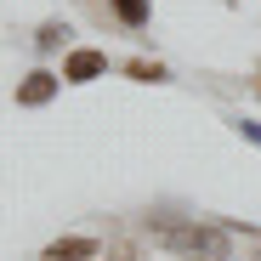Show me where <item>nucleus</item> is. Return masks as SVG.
<instances>
[{
  "label": "nucleus",
  "instance_id": "423d86ee",
  "mask_svg": "<svg viewBox=\"0 0 261 261\" xmlns=\"http://www.w3.org/2000/svg\"><path fill=\"white\" fill-rule=\"evenodd\" d=\"M114 12H119V23L142 29V23H148V0H114Z\"/></svg>",
  "mask_w": 261,
  "mask_h": 261
},
{
  "label": "nucleus",
  "instance_id": "6e6552de",
  "mask_svg": "<svg viewBox=\"0 0 261 261\" xmlns=\"http://www.w3.org/2000/svg\"><path fill=\"white\" fill-rule=\"evenodd\" d=\"M233 130H239V137H250V142H261V119H233Z\"/></svg>",
  "mask_w": 261,
  "mask_h": 261
},
{
  "label": "nucleus",
  "instance_id": "0eeeda50",
  "mask_svg": "<svg viewBox=\"0 0 261 261\" xmlns=\"http://www.w3.org/2000/svg\"><path fill=\"white\" fill-rule=\"evenodd\" d=\"M63 40H68V23H46V29L34 34V46H40V51H57Z\"/></svg>",
  "mask_w": 261,
  "mask_h": 261
},
{
  "label": "nucleus",
  "instance_id": "f03ea898",
  "mask_svg": "<svg viewBox=\"0 0 261 261\" xmlns=\"http://www.w3.org/2000/svg\"><path fill=\"white\" fill-rule=\"evenodd\" d=\"M102 74H108V51H97V46H80V51H68V57H63V80H68V85L102 80Z\"/></svg>",
  "mask_w": 261,
  "mask_h": 261
},
{
  "label": "nucleus",
  "instance_id": "f257e3e1",
  "mask_svg": "<svg viewBox=\"0 0 261 261\" xmlns=\"http://www.w3.org/2000/svg\"><path fill=\"white\" fill-rule=\"evenodd\" d=\"M159 244L204 255V261H222V233H210V227H159Z\"/></svg>",
  "mask_w": 261,
  "mask_h": 261
},
{
  "label": "nucleus",
  "instance_id": "39448f33",
  "mask_svg": "<svg viewBox=\"0 0 261 261\" xmlns=\"http://www.w3.org/2000/svg\"><path fill=\"white\" fill-rule=\"evenodd\" d=\"M125 74H130V80H142V85H159V80H165V63H148V57H130V63H125Z\"/></svg>",
  "mask_w": 261,
  "mask_h": 261
},
{
  "label": "nucleus",
  "instance_id": "20e7f679",
  "mask_svg": "<svg viewBox=\"0 0 261 261\" xmlns=\"http://www.w3.org/2000/svg\"><path fill=\"white\" fill-rule=\"evenodd\" d=\"M97 255V239H57L40 250V261H91Z\"/></svg>",
  "mask_w": 261,
  "mask_h": 261
},
{
  "label": "nucleus",
  "instance_id": "1a4fd4ad",
  "mask_svg": "<svg viewBox=\"0 0 261 261\" xmlns=\"http://www.w3.org/2000/svg\"><path fill=\"white\" fill-rule=\"evenodd\" d=\"M255 85H261V80H255Z\"/></svg>",
  "mask_w": 261,
  "mask_h": 261
},
{
  "label": "nucleus",
  "instance_id": "7ed1b4c3",
  "mask_svg": "<svg viewBox=\"0 0 261 261\" xmlns=\"http://www.w3.org/2000/svg\"><path fill=\"white\" fill-rule=\"evenodd\" d=\"M57 85H63L57 74H46V68H34V74H29V80L17 85V102H23V108H46V102L57 97Z\"/></svg>",
  "mask_w": 261,
  "mask_h": 261
}]
</instances>
